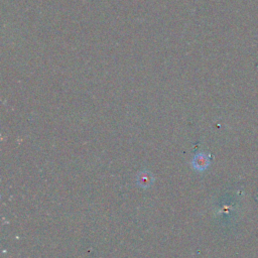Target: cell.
Instances as JSON below:
<instances>
[{"instance_id": "6da1fadb", "label": "cell", "mask_w": 258, "mask_h": 258, "mask_svg": "<svg viewBox=\"0 0 258 258\" xmlns=\"http://www.w3.org/2000/svg\"><path fill=\"white\" fill-rule=\"evenodd\" d=\"M209 157L208 155H206L205 153H199L197 154L195 157H194V160H192V164L194 166L199 169V170H203L205 168L208 167L209 165Z\"/></svg>"}]
</instances>
